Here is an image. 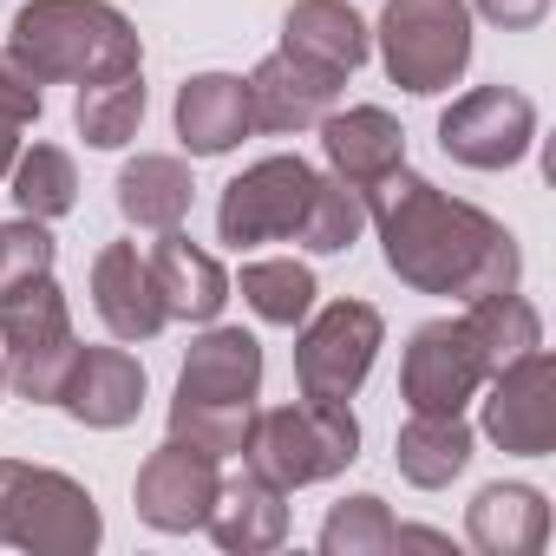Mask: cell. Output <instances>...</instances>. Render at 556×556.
<instances>
[{
	"instance_id": "cell-1",
	"label": "cell",
	"mask_w": 556,
	"mask_h": 556,
	"mask_svg": "<svg viewBox=\"0 0 556 556\" xmlns=\"http://www.w3.org/2000/svg\"><path fill=\"white\" fill-rule=\"evenodd\" d=\"M361 197H367V223L380 229L387 268L413 295L478 302V295L517 289L523 255H517V236L491 210H478L465 197H445L432 177H419L406 164L387 170L380 184H367Z\"/></svg>"
},
{
	"instance_id": "cell-2",
	"label": "cell",
	"mask_w": 556,
	"mask_h": 556,
	"mask_svg": "<svg viewBox=\"0 0 556 556\" xmlns=\"http://www.w3.org/2000/svg\"><path fill=\"white\" fill-rule=\"evenodd\" d=\"M8 47L40 86H99L144 73V40L112 0H27Z\"/></svg>"
},
{
	"instance_id": "cell-3",
	"label": "cell",
	"mask_w": 556,
	"mask_h": 556,
	"mask_svg": "<svg viewBox=\"0 0 556 556\" xmlns=\"http://www.w3.org/2000/svg\"><path fill=\"white\" fill-rule=\"evenodd\" d=\"M361 458V419L348 400H295V406H268L249 426L242 471L268 478L275 491H302L328 484Z\"/></svg>"
},
{
	"instance_id": "cell-4",
	"label": "cell",
	"mask_w": 556,
	"mask_h": 556,
	"mask_svg": "<svg viewBox=\"0 0 556 556\" xmlns=\"http://www.w3.org/2000/svg\"><path fill=\"white\" fill-rule=\"evenodd\" d=\"M99 536H105V517L79 478L27 458H0V543L8 549L86 556L99 549Z\"/></svg>"
},
{
	"instance_id": "cell-5",
	"label": "cell",
	"mask_w": 556,
	"mask_h": 556,
	"mask_svg": "<svg viewBox=\"0 0 556 556\" xmlns=\"http://www.w3.org/2000/svg\"><path fill=\"white\" fill-rule=\"evenodd\" d=\"M380 66L400 92H452L471 66V8L465 0H387L380 8Z\"/></svg>"
},
{
	"instance_id": "cell-6",
	"label": "cell",
	"mask_w": 556,
	"mask_h": 556,
	"mask_svg": "<svg viewBox=\"0 0 556 556\" xmlns=\"http://www.w3.org/2000/svg\"><path fill=\"white\" fill-rule=\"evenodd\" d=\"M79 334H73V308L53 275L21 282L0 295V361H8V387L34 406H53L66 374H73Z\"/></svg>"
},
{
	"instance_id": "cell-7",
	"label": "cell",
	"mask_w": 556,
	"mask_h": 556,
	"mask_svg": "<svg viewBox=\"0 0 556 556\" xmlns=\"http://www.w3.org/2000/svg\"><path fill=\"white\" fill-rule=\"evenodd\" d=\"M387 348V321L367 302H328L295 334V387L302 400H354Z\"/></svg>"
},
{
	"instance_id": "cell-8",
	"label": "cell",
	"mask_w": 556,
	"mask_h": 556,
	"mask_svg": "<svg viewBox=\"0 0 556 556\" xmlns=\"http://www.w3.org/2000/svg\"><path fill=\"white\" fill-rule=\"evenodd\" d=\"M315 164L308 157H255L242 177L223 184V203H216V236L242 255L255 242H295L302 229V210H308V190H315Z\"/></svg>"
},
{
	"instance_id": "cell-9",
	"label": "cell",
	"mask_w": 556,
	"mask_h": 556,
	"mask_svg": "<svg viewBox=\"0 0 556 556\" xmlns=\"http://www.w3.org/2000/svg\"><path fill=\"white\" fill-rule=\"evenodd\" d=\"M478 393H484L478 426L497 452H510V458H549L556 452V361L543 348L504 361Z\"/></svg>"
},
{
	"instance_id": "cell-10",
	"label": "cell",
	"mask_w": 556,
	"mask_h": 556,
	"mask_svg": "<svg viewBox=\"0 0 556 556\" xmlns=\"http://www.w3.org/2000/svg\"><path fill=\"white\" fill-rule=\"evenodd\" d=\"M439 144L452 164L465 170H510L530 157L536 144V105L517 86H471L465 99L445 105L439 118Z\"/></svg>"
},
{
	"instance_id": "cell-11",
	"label": "cell",
	"mask_w": 556,
	"mask_h": 556,
	"mask_svg": "<svg viewBox=\"0 0 556 556\" xmlns=\"http://www.w3.org/2000/svg\"><path fill=\"white\" fill-rule=\"evenodd\" d=\"M484 380H491V367H484V348L471 341L465 315L413 328L406 361H400V393L413 413H465Z\"/></svg>"
},
{
	"instance_id": "cell-12",
	"label": "cell",
	"mask_w": 556,
	"mask_h": 556,
	"mask_svg": "<svg viewBox=\"0 0 556 556\" xmlns=\"http://www.w3.org/2000/svg\"><path fill=\"white\" fill-rule=\"evenodd\" d=\"M216 491H223L216 458H203V452H190V445L164 439V445L138 465L131 504H138V517H144L151 530H164V536H190V530H203V523H210Z\"/></svg>"
},
{
	"instance_id": "cell-13",
	"label": "cell",
	"mask_w": 556,
	"mask_h": 556,
	"mask_svg": "<svg viewBox=\"0 0 556 556\" xmlns=\"http://www.w3.org/2000/svg\"><path fill=\"white\" fill-rule=\"evenodd\" d=\"M341 86H348V79H334V73H321V66H308V60H295V53L275 47V53L242 79V92H249V125H255V131H275V138L315 131V125L334 112Z\"/></svg>"
},
{
	"instance_id": "cell-14",
	"label": "cell",
	"mask_w": 556,
	"mask_h": 556,
	"mask_svg": "<svg viewBox=\"0 0 556 556\" xmlns=\"http://www.w3.org/2000/svg\"><path fill=\"white\" fill-rule=\"evenodd\" d=\"M92 308H99L105 334L112 341H131V348L138 341H157L170 328L164 295H157V275H151V262H144L138 242H105L92 255Z\"/></svg>"
},
{
	"instance_id": "cell-15",
	"label": "cell",
	"mask_w": 556,
	"mask_h": 556,
	"mask_svg": "<svg viewBox=\"0 0 556 556\" xmlns=\"http://www.w3.org/2000/svg\"><path fill=\"white\" fill-rule=\"evenodd\" d=\"M53 406L66 419H79V426H92V432L131 426L144 413V367H138V354H125V348H79Z\"/></svg>"
},
{
	"instance_id": "cell-16",
	"label": "cell",
	"mask_w": 556,
	"mask_h": 556,
	"mask_svg": "<svg viewBox=\"0 0 556 556\" xmlns=\"http://www.w3.org/2000/svg\"><path fill=\"white\" fill-rule=\"evenodd\" d=\"M262 393V341L242 328H216L203 321V334L184 354L177 374V400H229V406H255Z\"/></svg>"
},
{
	"instance_id": "cell-17",
	"label": "cell",
	"mask_w": 556,
	"mask_h": 556,
	"mask_svg": "<svg viewBox=\"0 0 556 556\" xmlns=\"http://www.w3.org/2000/svg\"><path fill=\"white\" fill-rule=\"evenodd\" d=\"M151 275H157V295H164V315L170 321H216L223 302H229V275L210 249H197L184 229H157V242L144 249Z\"/></svg>"
},
{
	"instance_id": "cell-18",
	"label": "cell",
	"mask_w": 556,
	"mask_h": 556,
	"mask_svg": "<svg viewBox=\"0 0 556 556\" xmlns=\"http://www.w3.org/2000/svg\"><path fill=\"white\" fill-rule=\"evenodd\" d=\"M321 151H328L341 184L367 190V184H380L387 170L406 164V131L387 105H348V112L321 118Z\"/></svg>"
},
{
	"instance_id": "cell-19",
	"label": "cell",
	"mask_w": 556,
	"mask_h": 556,
	"mask_svg": "<svg viewBox=\"0 0 556 556\" xmlns=\"http://www.w3.org/2000/svg\"><path fill=\"white\" fill-rule=\"evenodd\" d=\"M282 53H295V60L334 73V79H354L374 53V34L348 0H295L282 14Z\"/></svg>"
},
{
	"instance_id": "cell-20",
	"label": "cell",
	"mask_w": 556,
	"mask_h": 556,
	"mask_svg": "<svg viewBox=\"0 0 556 556\" xmlns=\"http://www.w3.org/2000/svg\"><path fill=\"white\" fill-rule=\"evenodd\" d=\"M465 536L478 556H536L549 543V497L536 484H484L465 504Z\"/></svg>"
},
{
	"instance_id": "cell-21",
	"label": "cell",
	"mask_w": 556,
	"mask_h": 556,
	"mask_svg": "<svg viewBox=\"0 0 556 556\" xmlns=\"http://www.w3.org/2000/svg\"><path fill=\"white\" fill-rule=\"evenodd\" d=\"M249 92L236 73H190L177 86V138L190 157H223L249 138Z\"/></svg>"
},
{
	"instance_id": "cell-22",
	"label": "cell",
	"mask_w": 556,
	"mask_h": 556,
	"mask_svg": "<svg viewBox=\"0 0 556 556\" xmlns=\"http://www.w3.org/2000/svg\"><path fill=\"white\" fill-rule=\"evenodd\" d=\"M203 530H210L229 556H262V549H275V543L289 536V491H275L268 478L242 471V478H229V484L216 491Z\"/></svg>"
},
{
	"instance_id": "cell-23",
	"label": "cell",
	"mask_w": 556,
	"mask_h": 556,
	"mask_svg": "<svg viewBox=\"0 0 556 556\" xmlns=\"http://www.w3.org/2000/svg\"><path fill=\"white\" fill-rule=\"evenodd\" d=\"M190 197H197L190 164L170 157V151H138V157L118 170V216H125L131 229H151V236H157V229H184Z\"/></svg>"
},
{
	"instance_id": "cell-24",
	"label": "cell",
	"mask_w": 556,
	"mask_h": 556,
	"mask_svg": "<svg viewBox=\"0 0 556 556\" xmlns=\"http://www.w3.org/2000/svg\"><path fill=\"white\" fill-rule=\"evenodd\" d=\"M471 426H465V413H413L406 426H400V439H393V465H400V478L406 484H419V491H445L465 465H471Z\"/></svg>"
},
{
	"instance_id": "cell-25",
	"label": "cell",
	"mask_w": 556,
	"mask_h": 556,
	"mask_svg": "<svg viewBox=\"0 0 556 556\" xmlns=\"http://www.w3.org/2000/svg\"><path fill=\"white\" fill-rule=\"evenodd\" d=\"M236 295L249 302V315L255 321H268V328H302L308 315H315V268L308 262H295V255H262V262H242V282H236Z\"/></svg>"
},
{
	"instance_id": "cell-26",
	"label": "cell",
	"mask_w": 556,
	"mask_h": 556,
	"mask_svg": "<svg viewBox=\"0 0 556 556\" xmlns=\"http://www.w3.org/2000/svg\"><path fill=\"white\" fill-rule=\"evenodd\" d=\"M144 105H151L144 73L99 79V86H79V99H73V125H79V138H86L92 151H125V144L138 138V125H144Z\"/></svg>"
},
{
	"instance_id": "cell-27",
	"label": "cell",
	"mask_w": 556,
	"mask_h": 556,
	"mask_svg": "<svg viewBox=\"0 0 556 556\" xmlns=\"http://www.w3.org/2000/svg\"><path fill=\"white\" fill-rule=\"evenodd\" d=\"M465 328H471V341L484 348V367H491V374H497L504 361L543 348V315H536L517 289H497V295L465 302Z\"/></svg>"
},
{
	"instance_id": "cell-28",
	"label": "cell",
	"mask_w": 556,
	"mask_h": 556,
	"mask_svg": "<svg viewBox=\"0 0 556 556\" xmlns=\"http://www.w3.org/2000/svg\"><path fill=\"white\" fill-rule=\"evenodd\" d=\"M8 184H14L21 216H34V223H60V216L79 203V164H73V151H60V144L21 151L14 170H8Z\"/></svg>"
},
{
	"instance_id": "cell-29",
	"label": "cell",
	"mask_w": 556,
	"mask_h": 556,
	"mask_svg": "<svg viewBox=\"0 0 556 556\" xmlns=\"http://www.w3.org/2000/svg\"><path fill=\"white\" fill-rule=\"evenodd\" d=\"M361 229H367V197H361L354 184H341V177H315L295 242H302L308 255H348V249L361 242Z\"/></svg>"
},
{
	"instance_id": "cell-30",
	"label": "cell",
	"mask_w": 556,
	"mask_h": 556,
	"mask_svg": "<svg viewBox=\"0 0 556 556\" xmlns=\"http://www.w3.org/2000/svg\"><path fill=\"white\" fill-rule=\"evenodd\" d=\"M255 426V406H229V400H170V439L203 452V458H242Z\"/></svg>"
},
{
	"instance_id": "cell-31",
	"label": "cell",
	"mask_w": 556,
	"mask_h": 556,
	"mask_svg": "<svg viewBox=\"0 0 556 556\" xmlns=\"http://www.w3.org/2000/svg\"><path fill=\"white\" fill-rule=\"evenodd\" d=\"M393 536H400V523H393L387 497H374V491L341 497V504L328 510V523H321V549H328V556H387Z\"/></svg>"
},
{
	"instance_id": "cell-32",
	"label": "cell",
	"mask_w": 556,
	"mask_h": 556,
	"mask_svg": "<svg viewBox=\"0 0 556 556\" xmlns=\"http://www.w3.org/2000/svg\"><path fill=\"white\" fill-rule=\"evenodd\" d=\"M53 229L34 223V216H14V223H0V295L21 289V282H40V275H53Z\"/></svg>"
},
{
	"instance_id": "cell-33",
	"label": "cell",
	"mask_w": 556,
	"mask_h": 556,
	"mask_svg": "<svg viewBox=\"0 0 556 556\" xmlns=\"http://www.w3.org/2000/svg\"><path fill=\"white\" fill-rule=\"evenodd\" d=\"M0 118L8 125H34L40 118V79L14 60V47H0Z\"/></svg>"
},
{
	"instance_id": "cell-34",
	"label": "cell",
	"mask_w": 556,
	"mask_h": 556,
	"mask_svg": "<svg viewBox=\"0 0 556 556\" xmlns=\"http://www.w3.org/2000/svg\"><path fill=\"white\" fill-rule=\"evenodd\" d=\"M471 14H484L491 27H504V34H530L543 14H549V0H465Z\"/></svg>"
},
{
	"instance_id": "cell-35",
	"label": "cell",
	"mask_w": 556,
	"mask_h": 556,
	"mask_svg": "<svg viewBox=\"0 0 556 556\" xmlns=\"http://www.w3.org/2000/svg\"><path fill=\"white\" fill-rule=\"evenodd\" d=\"M406 543H419V549H452V536H439V530H406V523H400L393 549H406Z\"/></svg>"
},
{
	"instance_id": "cell-36",
	"label": "cell",
	"mask_w": 556,
	"mask_h": 556,
	"mask_svg": "<svg viewBox=\"0 0 556 556\" xmlns=\"http://www.w3.org/2000/svg\"><path fill=\"white\" fill-rule=\"evenodd\" d=\"M14 157H21V125H8V118H0V177L14 170Z\"/></svg>"
},
{
	"instance_id": "cell-37",
	"label": "cell",
	"mask_w": 556,
	"mask_h": 556,
	"mask_svg": "<svg viewBox=\"0 0 556 556\" xmlns=\"http://www.w3.org/2000/svg\"><path fill=\"white\" fill-rule=\"evenodd\" d=\"M0 387H8V361H0Z\"/></svg>"
}]
</instances>
